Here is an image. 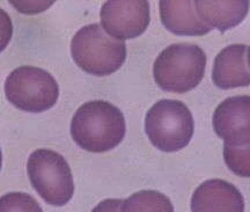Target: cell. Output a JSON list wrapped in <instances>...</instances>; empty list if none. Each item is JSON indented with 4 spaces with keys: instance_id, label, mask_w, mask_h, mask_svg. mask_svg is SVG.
<instances>
[{
    "instance_id": "cell-1",
    "label": "cell",
    "mask_w": 250,
    "mask_h": 212,
    "mask_svg": "<svg viewBox=\"0 0 250 212\" xmlns=\"http://www.w3.org/2000/svg\"><path fill=\"white\" fill-rule=\"evenodd\" d=\"M126 124L116 106L103 100L83 104L71 122V136L78 146L93 153L115 148L124 139Z\"/></svg>"
},
{
    "instance_id": "cell-2",
    "label": "cell",
    "mask_w": 250,
    "mask_h": 212,
    "mask_svg": "<svg viewBox=\"0 0 250 212\" xmlns=\"http://www.w3.org/2000/svg\"><path fill=\"white\" fill-rule=\"evenodd\" d=\"M206 55L192 43H175L162 50L153 65V77L161 89L171 93L189 92L204 78Z\"/></svg>"
},
{
    "instance_id": "cell-3",
    "label": "cell",
    "mask_w": 250,
    "mask_h": 212,
    "mask_svg": "<svg viewBox=\"0 0 250 212\" xmlns=\"http://www.w3.org/2000/svg\"><path fill=\"white\" fill-rule=\"evenodd\" d=\"M74 63L85 72L96 77L110 76L126 59L124 41L112 39L99 23L87 24L77 32L71 42Z\"/></svg>"
},
{
    "instance_id": "cell-4",
    "label": "cell",
    "mask_w": 250,
    "mask_h": 212,
    "mask_svg": "<svg viewBox=\"0 0 250 212\" xmlns=\"http://www.w3.org/2000/svg\"><path fill=\"white\" fill-rule=\"evenodd\" d=\"M145 131L162 152H177L189 144L195 131L190 109L179 100H160L147 111Z\"/></svg>"
},
{
    "instance_id": "cell-5",
    "label": "cell",
    "mask_w": 250,
    "mask_h": 212,
    "mask_svg": "<svg viewBox=\"0 0 250 212\" xmlns=\"http://www.w3.org/2000/svg\"><path fill=\"white\" fill-rule=\"evenodd\" d=\"M27 173L31 186L48 204L62 207L73 197L70 165L57 152L48 148L34 151L28 159Z\"/></svg>"
},
{
    "instance_id": "cell-6",
    "label": "cell",
    "mask_w": 250,
    "mask_h": 212,
    "mask_svg": "<svg viewBox=\"0 0 250 212\" xmlns=\"http://www.w3.org/2000/svg\"><path fill=\"white\" fill-rule=\"evenodd\" d=\"M5 94L20 110L42 113L56 105L59 86L55 78L43 68L20 66L6 78Z\"/></svg>"
},
{
    "instance_id": "cell-7",
    "label": "cell",
    "mask_w": 250,
    "mask_h": 212,
    "mask_svg": "<svg viewBox=\"0 0 250 212\" xmlns=\"http://www.w3.org/2000/svg\"><path fill=\"white\" fill-rule=\"evenodd\" d=\"M100 15L104 32L120 41L140 36L151 21L145 0H110L103 4Z\"/></svg>"
},
{
    "instance_id": "cell-8",
    "label": "cell",
    "mask_w": 250,
    "mask_h": 212,
    "mask_svg": "<svg viewBox=\"0 0 250 212\" xmlns=\"http://www.w3.org/2000/svg\"><path fill=\"white\" fill-rule=\"evenodd\" d=\"M213 129L225 144L250 143V96L237 95L224 100L213 114Z\"/></svg>"
},
{
    "instance_id": "cell-9",
    "label": "cell",
    "mask_w": 250,
    "mask_h": 212,
    "mask_svg": "<svg viewBox=\"0 0 250 212\" xmlns=\"http://www.w3.org/2000/svg\"><path fill=\"white\" fill-rule=\"evenodd\" d=\"M192 212H245V199L232 183L221 179L203 182L193 191Z\"/></svg>"
},
{
    "instance_id": "cell-10",
    "label": "cell",
    "mask_w": 250,
    "mask_h": 212,
    "mask_svg": "<svg viewBox=\"0 0 250 212\" xmlns=\"http://www.w3.org/2000/svg\"><path fill=\"white\" fill-rule=\"evenodd\" d=\"M248 46L232 44L224 48L214 59L212 80L221 89H232L250 85Z\"/></svg>"
},
{
    "instance_id": "cell-11",
    "label": "cell",
    "mask_w": 250,
    "mask_h": 212,
    "mask_svg": "<svg viewBox=\"0 0 250 212\" xmlns=\"http://www.w3.org/2000/svg\"><path fill=\"white\" fill-rule=\"evenodd\" d=\"M161 22L169 32L176 35L203 36L210 33L212 28L199 18L195 8V1L159 2Z\"/></svg>"
},
{
    "instance_id": "cell-12",
    "label": "cell",
    "mask_w": 250,
    "mask_h": 212,
    "mask_svg": "<svg viewBox=\"0 0 250 212\" xmlns=\"http://www.w3.org/2000/svg\"><path fill=\"white\" fill-rule=\"evenodd\" d=\"M249 1H208L197 0L195 8L197 14L206 24L225 33L245 20L249 11Z\"/></svg>"
},
{
    "instance_id": "cell-13",
    "label": "cell",
    "mask_w": 250,
    "mask_h": 212,
    "mask_svg": "<svg viewBox=\"0 0 250 212\" xmlns=\"http://www.w3.org/2000/svg\"><path fill=\"white\" fill-rule=\"evenodd\" d=\"M121 212H174V207L162 192L140 190L123 201Z\"/></svg>"
},
{
    "instance_id": "cell-14",
    "label": "cell",
    "mask_w": 250,
    "mask_h": 212,
    "mask_svg": "<svg viewBox=\"0 0 250 212\" xmlns=\"http://www.w3.org/2000/svg\"><path fill=\"white\" fill-rule=\"evenodd\" d=\"M224 159L227 167L241 177H250V143L243 145H224Z\"/></svg>"
},
{
    "instance_id": "cell-15",
    "label": "cell",
    "mask_w": 250,
    "mask_h": 212,
    "mask_svg": "<svg viewBox=\"0 0 250 212\" xmlns=\"http://www.w3.org/2000/svg\"><path fill=\"white\" fill-rule=\"evenodd\" d=\"M0 212H43L33 196L26 192H8L0 197Z\"/></svg>"
},
{
    "instance_id": "cell-16",
    "label": "cell",
    "mask_w": 250,
    "mask_h": 212,
    "mask_svg": "<svg viewBox=\"0 0 250 212\" xmlns=\"http://www.w3.org/2000/svg\"><path fill=\"white\" fill-rule=\"evenodd\" d=\"M13 36V23L11 18L2 8H0V52L7 48Z\"/></svg>"
},
{
    "instance_id": "cell-17",
    "label": "cell",
    "mask_w": 250,
    "mask_h": 212,
    "mask_svg": "<svg viewBox=\"0 0 250 212\" xmlns=\"http://www.w3.org/2000/svg\"><path fill=\"white\" fill-rule=\"evenodd\" d=\"M122 204H123V199L108 198L100 202V203L93 209L92 212H121Z\"/></svg>"
},
{
    "instance_id": "cell-18",
    "label": "cell",
    "mask_w": 250,
    "mask_h": 212,
    "mask_svg": "<svg viewBox=\"0 0 250 212\" xmlns=\"http://www.w3.org/2000/svg\"><path fill=\"white\" fill-rule=\"evenodd\" d=\"M1 165H2V153H1V148H0V170H1Z\"/></svg>"
},
{
    "instance_id": "cell-19",
    "label": "cell",
    "mask_w": 250,
    "mask_h": 212,
    "mask_svg": "<svg viewBox=\"0 0 250 212\" xmlns=\"http://www.w3.org/2000/svg\"><path fill=\"white\" fill-rule=\"evenodd\" d=\"M248 64H249V67H250V46L248 48Z\"/></svg>"
}]
</instances>
